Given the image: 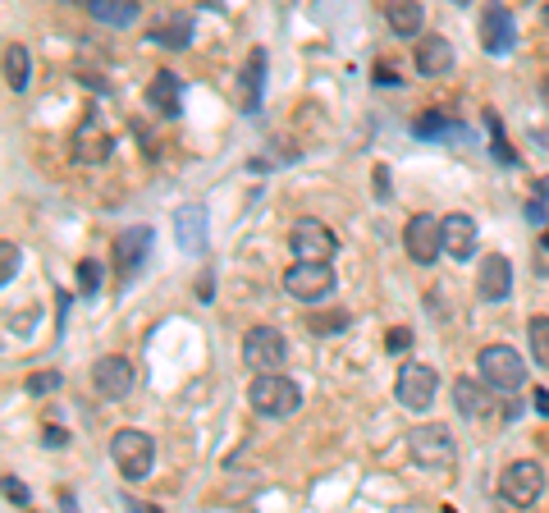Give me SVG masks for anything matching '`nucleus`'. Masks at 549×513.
<instances>
[{
  "mask_svg": "<svg viewBox=\"0 0 549 513\" xmlns=\"http://www.w3.org/2000/svg\"><path fill=\"white\" fill-rule=\"evenodd\" d=\"M476 372H481V381L495 394H513L527 385V362H522L517 349H508V344H485L476 353Z\"/></svg>",
  "mask_w": 549,
  "mask_h": 513,
  "instance_id": "1",
  "label": "nucleus"
},
{
  "mask_svg": "<svg viewBox=\"0 0 549 513\" xmlns=\"http://www.w3.org/2000/svg\"><path fill=\"white\" fill-rule=\"evenodd\" d=\"M248 404L257 408L261 417H293L302 408V390L289 376H257L248 390Z\"/></svg>",
  "mask_w": 549,
  "mask_h": 513,
  "instance_id": "2",
  "label": "nucleus"
},
{
  "mask_svg": "<svg viewBox=\"0 0 549 513\" xmlns=\"http://www.w3.org/2000/svg\"><path fill=\"white\" fill-rule=\"evenodd\" d=\"M284 358H289V344L275 326H252L243 335V362H248L257 376H280Z\"/></svg>",
  "mask_w": 549,
  "mask_h": 513,
  "instance_id": "3",
  "label": "nucleus"
},
{
  "mask_svg": "<svg viewBox=\"0 0 549 513\" xmlns=\"http://www.w3.org/2000/svg\"><path fill=\"white\" fill-rule=\"evenodd\" d=\"M110 459H115L124 481H142L151 472V463H156V445H151V436H142V431H115Z\"/></svg>",
  "mask_w": 549,
  "mask_h": 513,
  "instance_id": "4",
  "label": "nucleus"
},
{
  "mask_svg": "<svg viewBox=\"0 0 549 513\" xmlns=\"http://www.w3.org/2000/svg\"><path fill=\"white\" fill-rule=\"evenodd\" d=\"M408 454L421 468H449L458 459V445H453V431L444 422H426L408 436Z\"/></svg>",
  "mask_w": 549,
  "mask_h": 513,
  "instance_id": "5",
  "label": "nucleus"
},
{
  "mask_svg": "<svg viewBox=\"0 0 549 513\" xmlns=\"http://www.w3.org/2000/svg\"><path fill=\"white\" fill-rule=\"evenodd\" d=\"M330 289H334L330 262H293L284 271V294L298 298V303H321V298H330Z\"/></svg>",
  "mask_w": 549,
  "mask_h": 513,
  "instance_id": "6",
  "label": "nucleus"
},
{
  "mask_svg": "<svg viewBox=\"0 0 549 513\" xmlns=\"http://www.w3.org/2000/svg\"><path fill=\"white\" fill-rule=\"evenodd\" d=\"M540 491H545V468L531 459L508 463L504 477H499V495H504L508 504H517V509H531V504L540 500Z\"/></svg>",
  "mask_w": 549,
  "mask_h": 513,
  "instance_id": "7",
  "label": "nucleus"
},
{
  "mask_svg": "<svg viewBox=\"0 0 549 513\" xmlns=\"http://www.w3.org/2000/svg\"><path fill=\"white\" fill-rule=\"evenodd\" d=\"M403 248H408V257L417 266H431L435 257L444 252V220H435V216H412L408 225H403Z\"/></svg>",
  "mask_w": 549,
  "mask_h": 513,
  "instance_id": "8",
  "label": "nucleus"
},
{
  "mask_svg": "<svg viewBox=\"0 0 549 513\" xmlns=\"http://www.w3.org/2000/svg\"><path fill=\"white\" fill-rule=\"evenodd\" d=\"M394 394H399L403 408L421 413V408H431L435 394H440V372H435V367H426V362H408V367L399 372V385H394Z\"/></svg>",
  "mask_w": 549,
  "mask_h": 513,
  "instance_id": "9",
  "label": "nucleus"
},
{
  "mask_svg": "<svg viewBox=\"0 0 549 513\" xmlns=\"http://www.w3.org/2000/svg\"><path fill=\"white\" fill-rule=\"evenodd\" d=\"M289 248H293V257H298V262H330L339 243H334V234L325 230L321 220L307 216V220H293Z\"/></svg>",
  "mask_w": 549,
  "mask_h": 513,
  "instance_id": "10",
  "label": "nucleus"
},
{
  "mask_svg": "<svg viewBox=\"0 0 549 513\" xmlns=\"http://www.w3.org/2000/svg\"><path fill=\"white\" fill-rule=\"evenodd\" d=\"M133 362L119 358V353H106V358L92 362V390L101 394V399H129L133 390Z\"/></svg>",
  "mask_w": 549,
  "mask_h": 513,
  "instance_id": "11",
  "label": "nucleus"
},
{
  "mask_svg": "<svg viewBox=\"0 0 549 513\" xmlns=\"http://www.w3.org/2000/svg\"><path fill=\"white\" fill-rule=\"evenodd\" d=\"M110 152H115V142H110L106 124H101L97 115H87V120L74 129V161L78 165H106Z\"/></svg>",
  "mask_w": 549,
  "mask_h": 513,
  "instance_id": "12",
  "label": "nucleus"
},
{
  "mask_svg": "<svg viewBox=\"0 0 549 513\" xmlns=\"http://www.w3.org/2000/svg\"><path fill=\"white\" fill-rule=\"evenodd\" d=\"M476 294H481L485 303H504V298L513 294V266H508V257H499V252L485 257L481 271H476Z\"/></svg>",
  "mask_w": 549,
  "mask_h": 513,
  "instance_id": "13",
  "label": "nucleus"
},
{
  "mask_svg": "<svg viewBox=\"0 0 549 513\" xmlns=\"http://www.w3.org/2000/svg\"><path fill=\"white\" fill-rule=\"evenodd\" d=\"M513 42H517L513 14H508L504 5H490V10L481 14V46L490 55H508V51H513Z\"/></svg>",
  "mask_w": 549,
  "mask_h": 513,
  "instance_id": "14",
  "label": "nucleus"
},
{
  "mask_svg": "<svg viewBox=\"0 0 549 513\" xmlns=\"http://www.w3.org/2000/svg\"><path fill=\"white\" fill-rule=\"evenodd\" d=\"M151 252V230L147 225H129V230L115 239V262H119V275L129 280V275H138V266L147 262Z\"/></svg>",
  "mask_w": 549,
  "mask_h": 513,
  "instance_id": "15",
  "label": "nucleus"
},
{
  "mask_svg": "<svg viewBox=\"0 0 549 513\" xmlns=\"http://www.w3.org/2000/svg\"><path fill=\"white\" fill-rule=\"evenodd\" d=\"M147 101L161 110L165 120H179L183 115V78L170 74V69H161V74L147 83Z\"/></svg>",
  "mask_w": 549,
  "mask_h": 513,
  "instance_id": "16",
  "label": "nucleus"
},
{
  "mask_svg": "<svg viewBox=\"0 0 549 513\" xmlns=\"http://www.w3.org/2000/svg\"><path fill=\"white\" fill-rule=\"evenodd\" d=\"M206 239H211V234H206V211L202 207H179L174 211V243H179L183 252H206Z\"/></svg>",
  "mask_w": 549,
  "mask_h": 513,
  "instance_id": "17",
  "label": "nucleus"
},
{
  "mask_svg": "<svg viewBox=\"0 0 549 513\" xmlns=\"http://www.w3.org/2000/svg\"><path fill=\"white\" fill-rule=\"evenodd\" d=\"M444 252H449L453 262H467L476 252V220L472 216H463V211L444 216Z\"/></svg>",
  "mask_w": 549,
  "mask_h": 513,
  "instance_id": "18",
  "label": "nucleus"
},
{
  "mask_svg": "<svg viewBox=\"0 0 549 513\" xmlns=\"http://www.w3.org/2000/svg\"><path fill=\"white\" fill-rule=\"evenodd\" d=\"M417 69L426 78H440V74H449L453 69V46H449V37H440V33H426L417 42Z\"/></svg>",
  "mask_w": 549,
  "mask_h": 513,
  "instance_id": "19",
  "label": "nucleus"
},
{
  "mask_svg": "<svg viewBox=\"0 0 549 513\" xmlns=\"http://www.w3.org/2000/svg\"><path fill=\"white\" fill-rule=\"evenodd\" d=\"M261 83H266V51H252L248 65H243V74H238V101H243V110L248 115H257L261 110Z\"/></svg>",
  "mask_w": 549,
  "mask_h": 513,
  "instance_id": "20",
  "label": "nucleus"
},
{
  "mask_svg": "<svg viewBox=\"0 0 549 513\" xmlns=\"http://www.w3.org/2000/svg\"><path fill=\"white\" fill-rule=\"evenodd\" d=\"M385 23H389V28H394L399 37H426V33H421L426 10H421L417 0H394V5H385Z\"/></svg>",
  "mask_w": 549,
  "mask_h": 513,
  "instance_id": "21",
  "label": "nucleus"
},
{
  "mask_svg": "<svg viewBox=\"0 0 549 513\" xmlns=\"http://www.w3.org/2000/svg\"><path fill=\"white\" fill-rule=\"evenodd\" d=\"M156 46H170V51H183V46L193 42V14L179 10V14H165V23L151 33Z\"/></svg>",
  "mask_w": 549,
  "mask_h": 513,
  "instance_id": "22",
  "label": "nucleus"
},
{
  "mask_svg": "<svg viewBox=\"0 0 549 513\" xmlns=\"http://www.w3.org/2000/svg\"><path fill=\"white\" fill-rule=\"evenodd\" d=\"M453 408H458V413L463 417H485L490 413V390H485L481 381H458L453 385Z\"/></svg>",
  "mask_w": 549,
  "mask_h": 513,
  "instance_id": "23",
  "label": "nucleus"
},
{
  "mask_svg": "<svg viewBox=\"0 0 549 513\" xmlns=\"http://www.w3.org/2000/svg\"><path fill=\"white\" fill-rule=\"evenodd\" d=\"M5 83H10V92H23L28 83H33V55H28V46L23 42L5 46Z\"/></svg>",
  "mask_w": 549,
  "mask_h": 513,
  "instance_id": "24",
  "label": "nucleus"
},
{
  "mask_svg": "<svg viewBox=\"0 0 549 513\" xmlns=\"http://www.w3.org/2000/svg\"><path fill=\"white\" fill-rule=\"evenodd\" d=\"M87 14H92L97 23H110V28H129L142 10L133 5V0H92V5H87Z\"/></svg>",
  "mask_w": 549,
  "mask_h": 513,
  "instance_id": "25",
  "label": "nucleus"
},
{
  "mask_svg": "<svg viewBox=\"0 0 549 513\" xmlns=\"http://www.w3.org/2000/svg\"><path fill=\"white\" fill-rule=\"evenodd\" d=\"M527 339H531V358H536L540 367H549V317H531Z\"/></svg>",
  "mask_w": 549,
  "mask_h": 513,
  "instance_id": "26",
  "label": "nucleus"
},
{
  "mask_svg": "<svg viewBox=\"0 0 549 513\" xmlns=\"http://www.w3.org/2000/svg\"><path fill=\"white\" fill-rule=\"evenodd\" d=\"M19 266H23L19 243H0V284H10L19 275Z\"/></svg>",
  "mask_w": 549,
  "mask_h": 513,
  "instance_id": "27",
  "label": "nucleus"
},
{
  "mask_svg": "<svg viewBox=\"0 0 549 513\" xmlns=\"http://www.w3.org/2000/svg\"><path fill=\"white\" fill-rule=\"evenodd\" d=\"M78 289H83V298H97V289H101V262H78Z\"/></svg>",
  "mask_w": 549,
  "mask_h": 513,
  "instance_id": "28",
  "label": "nucleus"
},
{
  "mask_svg": "<svg viewBox=\"0 0 549 513\" xmlns=\"http://www.w3.org/2000/svg\"><path fill=\"white\" fill-rule=\"evenodd\" d=\"M449 129H453V124L444 120V115H435V110H431V115H421V120L412 124V133H417V138H440V133H449Z\"/></svg>",
  "mask_w": 549,
  "mask_h": 513,
  "instance_id": "29",
  "label": "nucleus"
},
{
  "mask_svg": "<svg viewBox=\"0 0 549 513\" xmlns=\"http://www.w3.org/2000/svg\"><path fill=\"white\" fill-rule=\"evenodd\" d=\"M485 124H490V138H495V156L504 165H513V152H508V142H504V124H499V115L495 110H490V115H485Z\"/></svg>",
  "mask_w": 549,
  "mask_h": 513,
  "instance_id": "30",
  "label": "nucleus"
},
{
  "mask_svg": "<svg viewBox=\"0 0 549 513\" xmlns=\"http://www.w3.org/2000/svg\"><path fill=\"white\" fill-rule=\"evenodd\" d=\"M348 326V312H325V317H312V335H334V330Z\"/></svg>",
  "mask_w": 549,
  "mask_h": 513,
  "instance_id": "31",
  "label": "nucleus"
},
{
  "mask_svg": "<svg viewBox=\"0 0 549 513\" xmlns=\"http://www.w3.org/2000/svg\"><path fill=\"white\" fill-rule=\"evenodd\" d=\"M46 390H60V372H37V376H28V394H46Z\"/></svg>",
  "mask_w": 549,
  "mask_h": 513,
  "instance_id": "32",
  "label": "nucleus"
},
{
  "mask_svg": "<svg viewBox=\"0 0 549 513\" xmlns=\"http://www.w3.org/2000/svg\"><path fill=\"white\" fill-rule=\"evenodd\" d=\"M5 500H10V504H28V486H23V481L14 477V472L5 477Z\"/></svg>",
  "mask_w": 549,
  "mask_h": 513,
  "instance_id": "33",
  "label": "nucleus"
},
{
  "mask_svg": "<svg viewBox=\"0 0 549 513\" xmlns=\"http://www.w3.org/2000/svg\"><path fill=\"white\" fill-rule=\"evenodd\" d=\"M385 344H389V349H394V353H403V349H408V344H412V330H389V339H385Z\"/></svg>",
  "mask_w": 549,
  "mask_h": 513,
  "instance_id": "34",
  "label": "nucleus"
},
{
  "mask_svg": "<svg viewBox=\"0 0 549 513\" xmlns=\"http://www.w3.org/2000/svg\"><path fill=\"white\" fill-rule=\"evenodd\" d=\"M545 197L549 193H545V184H540L536 188V202H527V220H545Z\"/></svg>",
  "mask_w": 549,
  "mask_h": 513,
  "instance_id": "35",
  "label": "nucleus"
},
{
  "mask_svg": "<svg viewBox=\"0 0 549 513\" xmlns=\"http://www.w3.org/2000/svg\"><path fill=\"white\" fill-rule=\"evenodd\" d=\"M46 449H65L69 445V436H65V431H60V426H46Z\"/></svg>",
  "mask_w": 549,
  "mask_h": 513,
  "instance_id": "36",
  "label": "nucleus"
},
{
  "mask_svg": "<svg viewBox=\"0 0 549 513\" xmlns=\"http://www.w3.org/2000/svg\"><path fill=\"white\" fill-rule=\"evenodd\" d=\"M124 504H129L133 513H165V509H156V504H142V500H129V495H124Z\"/></svg>",
  "mask_w": 549,
  "mask_h": 513,
  "instance_id": "37",
  "label": "nucleus"
},
{
  "mask_svg": "<svg viewBox=\"0 0 549 513\" xmlns=\"http://www.w3.org/2000/svg\"><path fill=\"white\" fill-rule=\"evenodd\" d=\"M376 83H385V88H394L399 78H394V69H385V65H380V69H376Z\"/></svg>",
  "mask_w": 549,
  "mask_h": 513,
  "instance_id": "38",
  "label": "nucleus"
},
{
  "mask_svg": "<svg viewBox=\"0 0 549 513\" xmlns=\"http://www.w3.org/2000/svg\"><path fill=\"white\" fill-rule=\"evenodd\" d=\"M531 399H536V408L549 417V390H531Z\"/></svg>",
  "mask_w": 549,
  "mask_h": 513,
  "instance_id": "39",
  "label": "nucleus"
},
{
  "mask_svg": "<svg viewBox=\"0 0 549 513\" xmlns=\"http://www.w3.org/2000/svg\"><path fill=\"white\" fill-rule=\"evenodd\" d=\"M376 197H389V175L385 170H376Z\"/></svg>",
  "mask_w": 549,
  "mask_h": 513,
  "instance_id": "40",
  "label": "nucleus"
},
{
  "mask_svg": "<svg viewBox=\"0 0 549 513\" xmlns=\"http://www.w3.org/2000/svg\"><path fill=\"white\" fill-rule=\"evenodd\" d=\"M545 252H549V230H545Z\"/></svg>",
  "mask_w": 549,
  "mask_h": 513,
  "instance_id": "41",
  "label": "nucleus"
}]
</instances>
